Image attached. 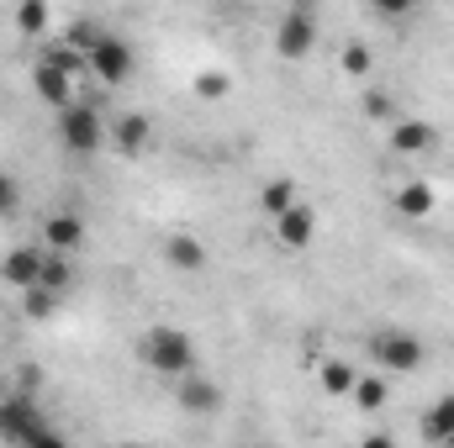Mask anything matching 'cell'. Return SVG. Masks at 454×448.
<instances>
[{
  "label": "cell",
  "mask_w": 454,
  "mask_h": 448,
  "mask_svg": "<svg viewBox=\"0 0 454 448\" xmlns=\"http://www.w3.org/2000/svg\"><path fill=\"white\" fill-rule=\"evenodd\" d=\"M354 380H359V369H354V364H343V359H323V369H317V385H323L328 396H348V390H354Z\"/></svg>",
  "instance_id": "d6986e66"
},
{
  "label": "cell",
  "mask_w": 454,
  "mask_h": 448,
  "mask_svg": "<svg viewBox=\"0 0 454 448\" xmlns=\"http://www.w3.org/2000/svg\"><path fill=\"white\" fill-rule=\"evenodd\" d=\"M434 206H439L434 180H402V185L391 190V212H396V217H407V222H423Z\"/></svg>",
  "instance_id": "7c38bea8"
},
{
  "label": "cell",
  "mask_w": 454,
  "mask_h": 448,
  "mask_svg": "<svg viewBox=\"0 0 454 448\" xmlns=\"http://www.w3.org/2000/svg\"><path fill=\"white\" fill-rule=\"evenodd\" d=\"M137 359H143L153 375H164V380H185V375H196V337L185 333V328H169V322L143 328Z\"/></svg>",
  "instance_id": "6da1fadb"
},
{
  "label": "cell",
  "mask_w": 454,
  "mask_h": 448,
  "mask_svg": "<svg viewBox=\"0 0 454 448\" xmlns=\"http://www.w3.org/2000/svg\"><path fill=\"white\" fill-rule=\"evenodd\" d=\"M59 143H64V153L90 158V153H101V148L112 143V127H106V116L96 112V106L74 101V106L59 112Z\"/></svg>",
  "instance_id": "7a4b0ae2"
},
{
  "label": "cell",
  "mask_w": 454,
  "mask_h": 448,
  "mask_svg": "<svg viewBox=\"0 0 454 448\" xmlns=\"http://www.w3.org/2000/svg\"><path fill=\"white\" fill-rule=\"evenodd\" d=\"M37 433H48V417L37 412V401L32 396H21V390H11V396H0V438L16 448H27Z\"/></svg>",
  "instance_id": "5b68a950"
},
{
  "label": "cell",
  "mask_w": 454,
  "mask_h": 448,
  "mask_svg": "<svg viewBox=\"0 0 454 448\" xmlns=\"http://www.w3.org/2000/svg\"><path fill=\"white\" fill-rule=\"evenodd\" d=\"M423 438H428V444H454V390L439 396V401L423 412Z\"/></svg>",
  "instance_id": "e0dca14e"
},
{
  "label": "cell",
  "mask_w": 454,
  "mask_h": 448,
  "mask_svg": "<svg viewBox=\"0 0 454 448\" xmlns=\"http://www.w3.org/2000/svg\"><path fill=\"white\" fill-rule=\"evenodd\" d=\"M48 27H53V11H48L43 0H21V5H16V32H21V37H43Z\"/></svg>",
  "instance_id": "ffe728a7"
},
{
  "label": "cell",
  "mask_w": 454,
  "mask_h": 448,
  "mask_svg": "<svg viewBox=\"0 0 454 448\" xmlns=\"http://www.w3.org/2000/svg\"><path fill=\"white\" fill-rule=\"evenodd\" d=\"M43 259H48L43 243H16V248L0 259V280L27 296V290H37V280H43Z\"/></svg>",
  "instance_id": "52a82bcc"
},
{
  "label": "cell",
  "mask_w": 454,
  "mask_h": 448,
  "mask_svg": "<svg viewBox=\"0 0 454 448\" xmlns=\"http://www.w3.org/2000/svg\"><path fill=\"white\" fill-rule=\"evenodd\" d=\"M375 364L386 369V375H412V369H423V359H428V348H423V337L407 333V328H391V333H375Z\"/></svg>",
  "instance_id": "277c9868"
},
{
  "label": "cell",
  "mask_w": 454,
  "mask_h": 448,
  "mask_svg": "<svg viewBox=\"0 0 454 448\" xmlns=\"http://www.w3.org/2000/svg\"><path fill=\"white\" fill-rule=\"evenodd\" d=\"M116 448H143V444H116Z\"/></svg>",
  "instance_id": "f546056e"
},
{
  "label": "cell",
  "mask_w": 454,
  "mask_h": 448,
  "mask_svg": "<svg viewBox=\"0 0 454 448\" xmlns=\"http://www.w3.org/2000/svg\"><path fill=\"white\" fill-rule=\"evenodd\" d=\"M32 90H37V101H43V106H53V112L74 106V74H69V69H59L53 58H37V69H32Z\"/></svg>",
  "instance_id": "30bf717a"
},
{
  "label": "cell",
  "mask_w": 454,
  "mask_h": 448,
  "mask_svg": "<svg viewBox=\"0 0 454 448\" xmlns=\"http://www.w3.org/2000/svg\"><path fill=\"white\" fill-rule=\"evenodd\" d=\"M69 280H74V269H69V259H59V253H48V259H43V280H37V285H43V290H53V296H64V290H69Z\"/></svg>",
  "instance_id": "cb8c5ba5"
},
{
  "label": "cell",
  "mask_w": 454,
  "mask_h": 448,
  "mask_svg": "<svg viewBox=\"0 0 454 448\" xmlns=\"http://www.w3.org/2000/svg\"><path fill=\"white\" fill-rule=\"evenodd\" d=\"M191 90H196L201 101H227V96H232V74H227V69H201Z\"/></svg>",
  "instance_id": "603a6c76"
},
{
  "label": "cell",
  "mask_w": 454,
  "mask_h": 448,
  "mask_svg": "<svg viewBox=\"0 0 454 448\" xmlns=\"http://www.w3.org/2000/svg\"><path fill=\"white\" fill-rule=\"evenodd\" d=\"M386 143H391L396 158H418V153H428V148L439 143V132H434L423 116H396V121L386 127Z\"/></svg>",
  "instance_id": "8fae6325"
},
{
  "label": "cell",
  "mask_w": 454,
  "mask_h": 448,
  "mask_svg": "<svg viewBox=\"0 0 454 448\" xmlns=\"http://www.w3.org/2000/svg\"><path fill=\"white\" fill-rule=\"evenodd\" d=\"M80 243H85V222H80V212H53V217L43 222V248H48V253L69 259V253H80Z\"/></svg>",
  "instance_id": "4fadbf2b"
},
{
  "label": "cell",
  "mask_w": 454,
  "mask_h": 448,
  "mask_svg": "<svg viewBox=\"0 0 454 448\" xmlns=\"http://www.w3.org/2000/svg\"><path fill=\"white\" fill-rule=\"evenodd\" d=\"M175 406H180L185 417H212V412H223V390H217V380H207V375L196 369V375L175 380Z\"/></svg>",
  "instance_id": "ba28073f"
},
{
  "label": "cell",
  "mask_w": 454,
  "mask_h": 448,
  "mask_svg": "<svg viewBox=\"0 0 454 448\" xmlns=\"http://www.w3.org/2000/svg\"><path fill=\"white\" fill-rule=\"evenodd\" d=\"M364 116L391 127V121H396V106H391V96H386V90H364Z\"/></svg>",
  "instance_id": "d4e9b609"
},
{
  "label": "cell",
  "mask_w": 454,
  "mask_h": 448,
  "mask_svg": "<svg viewBox=\"0 0 454 448\" xmlns=\"http://www.w3.org/2000/svg\"><path fill=\"white\" fill-rule=\"evenodd\" d=\"M16 380H21V396H32V390H37V380H43V369H37V364H21V369H16Z\"/></svg>",
  "instance_id": "4316f807"
},
{
  "label": "cell",
  "mask_w": 454,
  "mask_h": 448,
  "mask_svg": "<svg viewBox=\"0 0 454 448\" xmlns=\"http://www.w3.org/2000/svg\"><path fill=\"white\" fill-rule=\"evenodd\" d=\"M270 232H275V243H280L286 253H301V248H312V237H317V212H312L307 201H296L286 217L270 222Z\"/></svg>",
  "instance_id": "9c48e42d"
},
{
  "label": "cell",
  "mask_w": 454,
  "mask_h": 448,
  "mask_svg": "<svg viewBox=\"0 0 454 448\" xmlns=\"http://www.w3.org/2000/svg\"><path fill=\"white\" fill-rule=\"evenodd\" d=\"M359 448H396V438H391V433H370Z\"/></svg>",
  "instance_id": "f1b7e54d"
},
{
  "label": "cell",
  "mask_w": 454,
  "mask_h": 448,
  "mask_svg": "<svg viewBox=\"0 0 454 448\" xmlns=\"http://www.w3.org/2000/svg\"><path fill=\"white\" fill-rule=\"evenodd\" d=\"M85 69H90L101 85H121V80L132 74V48H127L116 32H101V42L85 53Z\"/></svg>",
  "instance_id": "8992f818"
},
{
  "label": "cell",
  "mask_w": 454,
  "mask_h": 448,
  "mask_svg": "<svg viewBox=\"0 0 454 448\" xmlns=\"http://www.w3.org/2000/svg\"><path fill=\"white\" fill-rule=\"evenodd\" d=\"M296 201H301V196H296V180H270V185L259 190V212H264L270 222H275V217H286Z\"/></svg>",
  "instance_id": "ac0fdd59"
},
{
  "label": "cell",
  "mask_w": 454,
  "mask_h": 448,
  "mask_svg": "<svg viewBox=\"0 0 454 448\" xmlns=\"http://www.w3.org/2000/svg\"><path fill=\"white\" fill-rule=\"evenodd\" d=\"M312 48H317V11L296 0V5H286L280 21H275V53H280L286 64H301Z\"/></svg>",
  "instance_id": "3957f363"
},
{
  "label": "cell",
  "mask_w": 454,
  "mask_h": 448,
  "mask_svg": "<svg viewBox=\"0 0 454 448\" xmlns=\"http://www.w3.org/2000/svg\"><path fill=\"white\" fill-rule=\"evenodd\" d=\"M339 69L348 74V80H364V74L375 69V53H370L364 42H343L339 48Z\"/></svg>",
  "instance_id": "7402d4cb"
},
{
  "label": "cell",
  "mask_w": 454,
  "mask_h": 448,
  "mask_svg": "<svg viewBox=\"0 0 454 448\" xmlns=\"http://www.w3.org/2000/svg\"><path fill=\"white\" fill-rule=\"evenodd\" d=\"M164 264L196 274V269H207V243L191 237V232H169V237H164Z\"/></svg>",
  "instance_id": "5bb4252c"
},
{
  "label": "cell",
  "mask_w": 454,
  "mask_h": 448,
  "mask_svg": "<svg viewBox=\"0 0 454 448\" xmlns=\"http://www.w3.org/2000/svg\"><path fill=\"white\" fill-rule=\"evenodd\" d=\"M16 201H21V190H16V180H11V174L0 169V217H5V212H11Z\"/></svg>",
  "instance_id": "484cf974"
},
{
  "label": "cell",
  "mask_w": 454,
  "mask_h": 448,
  "mask_svg": "<svg viewBox=\"0 0 454 448\" xmlns=\"http://www.w3.org/2000/svg\"><path fill=\"white\" fill-rule=\"evenodd\" d=\"M27 448H69V444H64V433H59V428H48V433H37Z\"/></svg>",
  "instance_id": "83f0119b"
},
{
  "label": "cell",
  "mask_w": 454,
  "mask_h": 448,
  "mask_svg": "<svg viewBox=\"0 0 454 448\" xmlns=\"http://www.w3.org/2000/svg\"><path fill=\"white\" fill-rule=\"evenodd\" d=\"M348 401H354V412H370V417H375V412L391 401V380H386V375H359L354 390H348Z\"/></svg>",
  "instance_id": "2e32d148"
},
{
  "label": "cell",
  "mask_w": 454,
  "mask_h": 448,
  "mask_svg": "<svg viewBox=\"0 0 454 448\" xmlns=\"http://www.w3.org/2000/svg\"><path fill=\"white\" fill-rule=\"evenodd\" d=\"M148 137H153V121H148L143 112H127V116L112 121V143L127 153V158H137V153L148 148Z\"/></svg>",
  "instance_id": "9a60e30c"
},
{
  "label": "cell",
  "mask_w": 454,
  "mask_h": 448,
  "mask_svg": "<svg viewBox=\"0 0 454 448\" xmlns=\"http://www.w3.org/2000/svg\"><path fill=\"white\" fill-rule=\"evenodd\" d=\"M59 306H64V296H53V290H43V285L21 296V317H27V322H48V317H59Z\"/></svg>",
  "instance_id": "44dd1931"
}]
</instances>
